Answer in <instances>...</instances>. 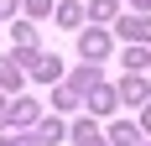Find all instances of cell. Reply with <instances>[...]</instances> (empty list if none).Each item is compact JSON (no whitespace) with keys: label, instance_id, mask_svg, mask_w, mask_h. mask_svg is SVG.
<instances>
[{"label":"cell","instance_id":"1","mask_svg":"<svg viewBox=\"0 0 151 146\" xmlns=\"http://www.w3.org/2000/svg\"><path fill=\"white\" fill-rule=\"evenodd\" d=\"M104 47H109L104 37H99V31H89V37H83V58H99V52H104Z\"/></svg>","mask_w":151,"mask_h":146},{"label":"cell","instance_id":"2","mask_svg":"<svg viewBox=\"0 0 151 146\" xmlns=\"http://www.w3.org/2000/svg\"><path fill=\"white\" fill-rule=\"evenodd\" d=\"M58 73H63V63H58V58H47L42 68H37V78H58Z\"/></svg>","mask_w":151,"mask_h":146},{"label":"cell","instance_id":"3","mask_svg":"<svg viewBox=\"0 0 151 146\" xmlns=\"http://www.w3.org/2000/svg\"><path fill=\"white\" fill-rule=\"evenodd\" d=\"M125 31L130 37H151V21H125Z\"/></svg>","mask_w":151,"mask_h":146}]
</instances>
